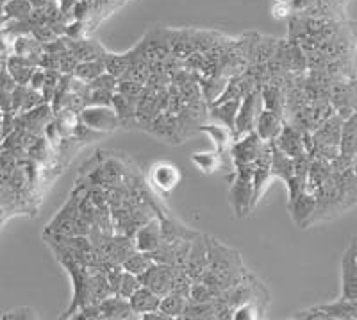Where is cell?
<instances>
[{
	"label": "cell",
	"mask_w": 357,
	"mask_h": 320,
	"mask_svg": "<svg viewBox=\"0 0 357 320\" xmlns=\"http://www.w3.org/2000/svg\"><path fill=\"white\" fill-rule=\"evenodd\" d=\"M229 204L236 219H245L256 206L252 187V165L236 166V177L229 188Z\"/></svg>",
	"instance_id": "obj_1"
},
{
	"label": "cell",
	"mask_w": 357,
	"mask_h": 320,
	"mask_svg": "<svg viewBox=\"0 0 357 320\" xmlns=\"http://www.w3.org/2000/svg\"><path fill=\"white\" fill-rule=\"evenodd\" d=\"M79 122L93 133H114L122 127L113 106H84L79 111Z\"/></svg>",
	"instance_id": "obj_2"
},
{
	"label": "cell",
	"mask_w": 357,
	"mask_h": 320,
	"mask_svg": "<svg viewBox=\"0 0 357 320\" xmlns=\"http://www.w3.org/2000/svg\"><path fill=\"white\" fill-rule=\"evenodd\" d=\"M263 110V101H261V86L250 89L248 94L241 97L240 110H238V117H236V127H234V140L243 136L245 133L254 131V124Z\"/></svg>",
	"instance_id": "obj_3"
},
{
	"label": "cell",
	"mask_w": 357,
	"mask_h": 320,
	"mask_svg": "<svg viewBox=\"0 0 357 320\" xmlns=\"http://www.w3.org/2000/svg\"><path fill=\"white\" fill-rule=\"evenodd\" d=\"M82 194L77 190L70 195L68 203L57 211V215L49 222L43 235H72V227L75 219L79 217V201H81Z\"/></svg>",
	"instance_id": "obj_4"
},
{
	"label": "cell",
	"mask_w": 357,
	"mask_h": 320,
	"mask_svg": "<svg viewBox=\"0 0 357 320\" xmlns=\"http://www.w3.org/2000/svg\"><path fill=\"white\" fill-rule=\"evenodd\" d=\"M142 286L151 288L152 292L159 297L167 296L172 290V279H174V267L165 263H152L151 267L138 276Z\"/></svg>",
	"instance_id": "obj_5"
},
{
	"label": "cell",
	"mask_w": 357,
	"mask_h": 320,
	"mask_svg": "<svg viewBox=\"0 0 357 320\" xmlns=\"http://www.w3.org/2000/svg\"><path fill=\"white\" fill-rule=\"evenodd\" d=\"M263 140L257 136L256 131H250V133H245L243 136L236 138L232 142L231 149H229V154H231L232 163L234 166L238 165H252L254 159L259 154L261 147H263Z\"/></svg>",
	"instance_id": "obj_6"
},
{
	"label": "cell",
	"mask_w": 357,
	"mask_h": 320,
	"mask_svg": "<svg viewBox=\"0 0 357 320\" xmlns=\"http://www.w3.org/2000/svg\"><path fill=\"white\" fill-rule=\"evenodd\" d=\"M134 247L142 252H152L154 249L159 247V243L162 242V222L155 217L151 220H146L145 224L136 229L132 235Z\"/></svg>",
	"instance_id": "obj_7"
},
{
	"label": "cell",
	"mask_w": 357,
	"mask_h": 320,
	"mask_svg": "<svg viewBox=\"0 0 357 320\" xmlns=\"http://www.w3.org/2000/svg\"><path fill=\"white\" fill-rule=\"evenodd\" d=\"M341 297L357 300V251L354 245L341 258Z\"/></svg>",
	"instance_id": "obj_8"
},
{
	"label": "cell",
	"mask_w": 357,
	"mask_h": 320,
	"mask_svg": "<svg viewBox=\"0 0 357 320\" xmlns=\"http://www.w3.org/2000/svg\"><path fill=\"white\" fill-rule=\"evenodd\" d=\"M183 179V174L177 166L170 161H158L151 168V181L158 190L162 194H170L177 188V184Z\"/></svg>",
	"instance_id": "obj_9"
},
{
	"label": "cell",
	"mask_w": 357,
	"mask_h": 320,
	"mask_svg": "<svg viewBox=\"0 0 357 320\" xmlns=\"http://www.w3.org/2000/svg\"><path fill=\"white\" fill-rule=\"evenodd\" d=\"M207 270V236L197 235L191 240L190 252H188L186 272L193 281H199Z\"/></svg>",
	"instance_id": "obj_10"
},
{
	"label": "cell",
	"mask_w": 357,
	"mask_h": 320,
	"mask_svg": "<svg viewBox=\"0 0 357 320\" xmlns=\"http://www.w3.org/2000/svg\"><path fill=\"white\" fill-rule=\"evenodd\" d=\"M314 210H317V195L309 190H304L293 201H288L289 217L298 227L309 226V220H311Z\"/></svg>",
	"instance_id": "obj_11"
},
{
	"label": "cell",
	"mask_w": 357,
	"mask_h": 320,
	"mask_svg": "<svg viewBox=\"0 0 357 320\" xmlns=\"http://www.w3.org/2000/svg\"><path fill=\"white\" fill-rule=\"evenodd\" d=\"M284 127V120H282V115L275 113V111H270V110H261L259 115L256 118V124H254V131L257 133L263 142L272 143L275 142L277 136L280 134Z\"/></svg>",
	"instance_id": "obj_12"
},
{
	"label": "cell",
	"mask_w": 357,
	"mask_h": 320,
	"mask_svg": "<svg viewBox=\"0 0 357 320\" xmlns=\"http://www.w3.org/2000/svg\"><path fill=\"white\" fill-rule=\"evenodd\" d=\"M273 143H275L284 154L291 156V158H296V156L307 152L304 145V131L291 126V124H284V127H282V131H280V134L277 136V140Z\"/></svg>",
	"instance_id": "obj_13"
},
{
	"label": "cell",
	"mask_w": 357,
	"mask_h": 320,
	"mask_svg": "<svg viewBox=\"0 0 357 320\" xmlns=\"http://www.w3.org/2000/svg\"><path fill=\"white\" fill-rule=\"evenodd\" d=\"M98 308H100L102 320H127L134 315L129 299H123L116 293H111L106 299H102L98 303Z\"/></svg>",
	"instance_id": "obj_14"
},
{
	"label": "cell",
	"mask_w": 357,
	"mask_h": 320,
	"mask_svg": "<svg viewBox=\"0 0 357 320\" xmlns=\"http://www.w3.org/2000/svg\"><path fill=\"white\" fill-rule=\"evenodd\" d=\"M240 104H241V97H234V99H229V101L216 102V104L209 106V117H211L213 120L218 122V124H222V126L227 127V129H231L232 134H234L236 117H238Z\"/></svg>",
	"instance_id": "obj_15"
},
{
	"label": "cell",
	"mask_w": 357,
	"mask_h": 320,
	"mask_svg": "<svg viewBox=\"0 0 357 320\" xmlns=\"http://www.w3.org/2000/svg\"><path fill=\"white\" fill-rule=\"evenodd\" d=\"M113 110L116 113L118 120H120V126L130 129V127H136V108H138V99L134 97H126V95L113 94Z\"/></svg>",
	"instance_id": "obj_16"
},
{
	"label": "cell",
	"mask_w": 357,
	"mask_h": 320,
	"mask_svg": "<svg viewBox=\"0 0 357 320\" xmlns=\"http://www.w3.org/2000/svg\"><path fill=\"white\" fill-rule=\"evenodd\" d=\"M159 303H161V297L146 286H139L138 290L129 297L130 310H132V313L136 317H142L145 315V313L159 310Z\"/></svg>",
	"instance_id": "obj_17"
},
{
	"label": "cell",
	"mask_w": 357,
	"mask_h": 320,
	"mask_svg": "<svg viewBox=\"0 0 357 320\" xmlns=\"http://www.w3.org/2000/svg\"><path fill=\"white\" fill-rule=\"evenodd\" d=\"M357 150V110L343 120L340 138V154L354 159Z\"/></svg>",
	"instance_id": "obj_18"
},
{
	"label": "cell",
	"mask_w": 357,
	"mask_h": 320,
	"mask_svg": "<svg viewBox=\"0 0 357 320\" xmlns=\"http://www.w3.org/2000/svg\"><path fill=\"white\" fill-rule=\"evenodd\" d=\"M318 308L327 313L329 320H357V300L356 299H341L329 304H320Z\"/></svg>",
	"instance_id": "obj_19"
},
{
	"label": "cell",
	"mask_w": 357,
	"mask_h": 320,
	"mask_svg": "<svg viewBox=\"0 0 357 320\" xmlns=\"http://www.w3.org/2000/svg\"><path fill=\"white\" fill-rule=\"evenodd\" d=\"M295 174V159L291 156L284 154L275 143L272 142V175L279 177L286 182Z\"/></svg>",
	"instance_id": "obj_20"
},
{
	"label": "cell",
	"mask_w": 357,
	"mask_h": 320,
	"mask_svg": "<svg viewBox=\"0 0 357 320\" xmlns=\"http://www.w3.org/2000/svg\"><path fill=\"white\" fill-rule=\"evenodd\" d=\"M202 133H206L209 136V140L213 142L215 149L218 152H225V150L231 149L232 142H234V134H232L231 129H227L222 124H206V126L199 127Z\"/></svg>",
	"instance_id": "obj_21"
},
{
	"label": "cell",
	"mask_w": 357,
	"mask_h": 320,
	"mask_svg": "<svg viewBox=\"0 0 357 320\" xmlns=\"http://www.w3.org/2000/svg\"><path fill=\"white\" fill-rule=\"evenodd\" d=\"M191 163L199 168L202 174H215L222 170L223 166V154L218 150H206V152H193L191 154Z\"/></svg>",
	"instance_id": "obj_22"
},
{
	"label": "cell",
	"mask_w": 357,
	"mask_h": 320,
	"mask_svg": "<svg viewBox=\"0 0 357 320\" xmlns=\"http://www.w3.org/2000/svg\"><path fill=\"white\" fill-rule=\"evenodd\" d=\"M68 50H72L75 54L79 61H89V59H102L106 49L102 47L100 43L91 40H81V41H72V43H66Z\"/></svg>",
	"instance_id": "obj_23"
},
{
	"label": "cell",
	"mask_w": 357,
	"mask_h": 320,
	"mask_svg": "<svg viewBox=\"0 0 357 320\" xmlns=\"http://www.w3.org/2000/svg\"><path fill=\"white\" fill-rule=\"evenodd\" d=\"M227 81L229 78H223V75H218V73H211L209 78L200 81V95L211 106L223 94V89L227 86Z\"/></svg>",
	"instance_id": "obj_24"
},
{
	"label": "cell",
	"mask_w": 357,
	"mask_h": 320,
	"mask_svg": "<svg viewBox=\"0 0 357 320\" xmlns=\"http://www.w3.org/2000/svg\"><path fill=\"white\" fill-rule=\"evenodd\" d=\"M261 101H263L264 110L275 111V113L279 115H282V111H284V94H282V89L277 85H273V82L268 86L264 85L263 88H261ZM282 117H284V115H282Z\"/></svg>",
	"instance_id": "obj_25"
},
{
	"label": "cell",
	"mask_w": 357,
	"mask_h": 320,
	"mask_svg": "<svg viewBox=\"0 0 357 320\" xmlns=\"http://www.w3.org/2000/svg\"><path fill=\"white\" fill-rule=\"evenodd\" d=\"M188 306V297L178 296V293H167L161 297L159 303V312H162L170 320L183 319V313Z\"/></svg>",
	"instance_id": "obj_26"
},
{
	"label": "cell",
	"mask_w": 357,
	"mask_h": 320,
	"mask_svg": "<svg viewBox=\"0 0 357 320\" xmlns=\"http://www.w3.org/2000/svg\"><path fill=\"white\" fill-rule=\"evenodd\" d=\"M104 72H106V66H104V61L102 59L79 61V65L73 70V78H77L79 81L89 85V82L95 81Z\"/></svg>",
	"instance_id": "obj_27"
},
{
	"label": "cell",
	"mask_w": 357,
	"mask_h": 320,
	"mask_svg": "<svg viewBox=\"0 0 357 320\" xmlns=\"http://www.w3.org/2000/svg\"><path fill=\"white\" fill-rule=\"evenodd\" d=\"M104 66H106V72L114 75L116 79H122L127 72H129L130 65H132V57L130 54H126V56H120V54H109L106 52L104 57Z\"/></svg>",
	"instance_id": "obj_28"
},
{
	"label": "cell",
	"mask_w": 357,
	"mask_h": 320,
	"mask_svg": "<svg viewBox=\"0 0 357 320\" xmlns=\"http://www.w3.org/2000/svg\"><path fill=\"white\" fill-rule=\"evenodd\" d=\"M152 263H154V261H152L149 252H142L138 251V249H134V251L127 256L126 260L122 261V267L123 270L130 272V274H134V276H142L143 272L151 267Z\"/></svg>",
	"instance_id": "obj_29"
},
{
	"label": "cell",
	"mask_w": 357,
	"mask_h": 320,
	"mask_svg": "<svg viewBox=\"0 0 357 320\" xmlns=\"http://www.w3.org/2000/svg\"><path fill=\"white\" fill-rule=\"evenodd\" d=\"M2 13H4L9 20L25 22L31 18L33 4H31L29 0H8V2L2 6Z\"/></svg>",
	"instance_id": "obj_30"
},
{
	"label": "cell",
	"mask_w": 357,
	"mask_h": 320,
	"mask_svg": "<svg viewBox=\"0 0 357 320\" xmlns=\"http://www.w3.org/2000/svg\"><path fill=\"white\" fill-rule=\"evenodd\" d=\"M215 299V292H213L211 288L207 286L206 283H202V281H193V284H191L190 288L188 300H191V303H211V300Z\"/></svg>",
	"instance_id": "obj_31"
},
{
	"label": "cell",
	"mask_w": 357,
	"mask_h": 320,
	"mask_svg": "<svg viewBox=\"0 0 357 320\" xmlns=\"http://www.w3.org/2000/svg\"><path fill=\"white\" fill-rule=\"evenodd\" d=\"M113 94L114 92H107V89L89 88L84 95V106H111L113 104Z\"/></svg>",
	"instance_id": "obj_32"
},
{
	"label": "cell",
	"mask_w": 357,
	"mask_h": 320,
	"mask_svg": "<svg viewBox=\"0 0 357 320\" xmlns=\"http://www.w3.org/2000/svg\"><path fill=\"white\" fill-rule=\"evenodd\" d=\"M139 286H142V283H139L138 276H134V274H130V272L123 270V276L122 279H120V284H118L116 296L123 297V299H129V297L132 296Z\"/></svg>",
	"instance_id": "obj_33"
},
{
	"label": "cell",
	"mask_w": 357,
	"mask_h": 320,
	"mask_svg": "<svg viewBox=\"0 0 357 320\" xmlns=\"http://www.w3.org/2000/svg\"><path fill=\"white\" fill-rule=\"evenodd\" d=\"M143 88H145V85H142V82L138 81H132V79H118L116 92L118 94L126 95V97L139 99Z\"/></svg>",
	"instance_id": "obj_34"
},
{
	"label": "cell",
	"mask_w": 357,
	"mask_h": 320,
	"mask_svg": "<svg viewBox=\"0 0 357 320\" xmlns=\"http://www.w3.org/2000/svg\"><path fill=\"white\" fill-rule=\"evenodd\" d=\"M259 313H261V310L257 308L256 304H252V300H248V303L241 304V306H238V308L234 310V313H232V319L234 320H256L261 317Z\"/></svg>",
	"instance_id": "obj_35"
},
{
	"label": "cell",
	"mask_w": 357,
	"mask_h": 320,
	"mask_svg": "<svg viewBox=\"0 0 357 320\" xmlns=\"http://www.w3.org/2000/svg\"><path fill=\"white\" fill-rule=\"evenodd\" d=\"M38 317L40 315H38L33 308L22 306V308H15V310H9V312H4L0 319H4V320H34V319H38Z\"/></svg>",
	"instance_id": "obj_36"
},
{
	"label": "cell",
	"mask_w": 357,
	"mask_h": 320,
	"mask_svg": "<svg viewBox=\"0 0 357 320\" xmlns=\"http://www.w3.org/2000/svg\"><path fill=\"white\" fill-rule=\"evenodd\" d=\"M89 88H98V89H107V92H116V86H118V79L111 73L104 72L100 73L95 81L89 82Z\"/></svg>",
	"instance_id": "obj_37"
},
{
	"label": "cell",
	"mask_w": 357,
	"mask_h": 320,
	"mask_svg": "<svg viewBox=\"0 0 357 320\" xmlns=\"http://www.w3.org/2000/svg\"><path fill=\"white\" fill-rule=\"evenodd\" d=\"M77 65L79 59L75 57V54H73L72 50H68V47H66V50H63V52L59 54V72L73 73V70H75Z\"/></svg>",
	"instance_id": "obj_38"
},
{
	"label": "cell",
	"mask_w": 357,
	"mask_h": 320,
	"mask_svg": "<svg viewBox=\"0 0 357 320\" xmlns=\"http://www.w3.org/2000/svg\"><path fill=\"white\" fill-rule=\"evenodd\" d=\"M72 319L75 320H95L100 319V308H98V303H88L86 306L79 308L77 312L73 313Z\"/></svg>",
	"instance_id": "obj_39"
},
{
	"label": "cell",
	"mask_w": 357,
	"mask_h": 320,
	"mask_svg": "<svg viewBox=\"0 0 357 320\" xmlns=\"http://www.w3.org/2000/svg\"><path fill=\"white\" fill-rule=\"evenodd\" d=\"M43 81H45V70L40 68V66H36V70H34L33 75H31V81H29L27 86H31L33 89H38V92H41Z\"/></svg>",
	"instance_id": "obj_40"
},
{
	"label": "cell",
	"mask_w": 357,
	"mask_h": 320,
	"mask_svg": "<svg viewBox=\"0 0 357 320\" xmlns=\"http://www.w3.org/2000/svg\"><path fill=\"white\" fill-rule=\"evenodd\" d=\"M31 4H33V8H45V6L50 4V0H29Z\"/></svg>",
	"instance_id": "obj_41"
},
{
	"label": "cell",
	"mask_w": 357,
	"mask_h": 320,
	"mask_svg": "<svg viewBox=\"0 0 357 320\" xmlns=\"http://www.w3.org/2000/svg\"><path fill=\"white\" fill-rule=\"evenodd\" d=\"M9 24V18L6 17L4 13H0V31H2V29H6V25Z\"/></svg>",
	"instance_id": "obj_42"
},
{
	"label": "cell",
	"mask_w": 357,
	"mask_h": 320,
	"mask_svg": "<svg viewBox=\"0 0 357 320\" xmlns=\"http://www.w3.org/2000/svg\"><path fill=\"white\" fill-rule=\"evenodd\" d=\"M352 172H354V175H356V179H357V156H354V161H352Z\"/></svg>",
	"instance_id": "obj_43"
},
{
	"label": "cell",
	"mask_w": 357,
	"mask_h": 320,
	"mask_svg": "<svg viewBox=\"0 0 357 320\" xmlns=\"http://www.w3.org/2000/svg\"><path fill=\"white\" fill-rule=\"evenodd\" d=\"M352 245H356V247H357V236H354V238H352Z\"/></svg>",
	"instance_id": "obj_44"
},
{
	"label": "cell",
	"mask_w": 357,
	"mask_h": 320,
	"mask_svg": "<svg viewBox=\"0 0 357 320\" xmlns=\"http://www.w3.org/2000/svg\"><path fill=\"white\" fill-rule=\"evenodd\" d=\"M2 118H4V111H2V108H0V122H2Z\"/></svg>",
	"instance_id": "obj_45"
},
{
	"label": "cell",
	"mask_w": 357,
	"mask_h": 320,
	"mask_svg": "<svg viewBox=\"0 0 357 320\" xmlns=\"http://www.w3.org/2000/svg\"><path fill=\"white\" fill-rule=\"evenodd\" d=\"M354 247H356V245H354ZM356 251H357V247H356Z\"/></svg>",
	"instance_id": "obj_46"
}]
</instances>
